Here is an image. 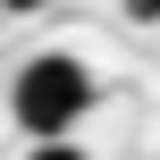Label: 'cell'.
I'll return each mask as SVG.
<instances>
[{
  "label": "cell",
  "instance_id": "cell-1",
  "mask_svg": "<svg viewBox=\"0 0 160 160\" xmlns=\"http://www.w3.org/2000/svg\"><path fill=\"white\" fill-rule=\"evenodd\" d=\"M84 110H93V68H84L76 51H34V59L17 68V84H8V118H17L34 143L76 135Z\"/></svg>",
  "mask_w": 160,
  "mask_h": 160
},
{
  "label": "cell",
  "instance_id": "cell-2",
  "mask_svg": "<svg viewBox=\"0 0 160 160\" xmlns=\"http://www.w3.org/2000/svg\"><path fill=\"white\" fill-rule=\"evenodd\" d=\"M25 160H93V152H84L76 135H59V143H34V152H25Z\"/></svg>",
  "mask_w": 160,
  "mask_h": 160
},
{
  "label": "cell",
  "instance_id": "cell-3",
  "mask_svg": "<svg viewBox=\"0 0 160 160\" xmlns=\"http://www.w3.org/2000/svg\"><path fill=\"white\" fill-rule=\"evenodd\" d=\"M127 25H160V0H127Z\"/></svg>",
  "mask_w": 160,
  "mask_h": 160
},
{
  "label": "cell",
  "instance_id": "cell-4",
  "mask_svg": "<svg viewBox=\"0 0 160 160\" xmlns=\"http://www.w3.org/2000/svg\"><path fill=\"white\" fill-rule=\"evenodd\" d=\"M0 8H8V17H34V8H51V0H0Z\"/></svg>",
  "mask_w": 160,
  "mask_h": 160
}]
</instances>
